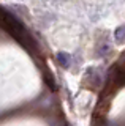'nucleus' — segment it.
Returning <instances> with one entry per match:
<instances>
[{"instance_id":"1","label":"nucleus","mask_w":125,"mask_h":126,"mask_svg":"<svg viewBox=\"0 0 125 126\" xmlns=\"http://www.w3.org/2000/svg\"><path fill=\"white\" fill-rule=\"evenodd\" d=\"M10 11L11 13H14L16 16H19L21 19H30V14H29V10H27V6L24 5H10Z\"/></svg>"},{"instance_id":"3","label":"nucleus","mask_w":125,"mask_h":126,"mask_svg":"<svg viewBox=\"0 0 125 126\" xmlns=\"http://www.w3.org/2000/svg\"><path fill=\"white\" fill-rule=\"evenodd\" d=\"M114 39H116V43H119V44L125 43V24L120 25V27H117L114 30Z\"/></svg>"},{"instance_id":"2","label":"nucleus","mask_w":125,"mask_h":126,"mask_svg":"<svg viewBox=\"0 0 125 126\" xmlns=\"http://www.w3.org/2000/svg\"><path fill=\"white\" fill-rule=\"evenodd\" d=\"M71 55H70L68 52H57V62H59V65L62 66V68H65V69H68L70 66H71Z\"/></svg>"}]
</instances>
